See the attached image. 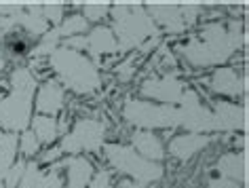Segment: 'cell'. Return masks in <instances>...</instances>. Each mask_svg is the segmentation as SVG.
Segmentation results:
<instances>
[{
	"instance_id": "cell-36",
	"label": "cell",
	"mask_w": 249,
	"mask_h": 188,
	"mask_svg": "<svg viewBox=\"0 0 249 188\" xmlns=\"http://www.w3.org/2000/svg\"><path fill=\"white\" fill-rule=\"evenodd\" d=\"M59 154H61V148L47 150V152L42 154V161H47V163H51V161H57V159H59Z\"/></svg>"
},
{
	"instance_id": "cell-29",
	"label": "cell",
	"mask_w": 249,
	"mask_h": 188,
	"mask_svg": "<svg viewBox=\"0 0 249 188\" xmlns=\"http://www.w3.org/2000/svg\"><path fill=\"white\" fill-rule=\"evenodd\" d=\"M179 11H182V19L186 23V28H188L201 15V4H179Z\"/></svg>"
},
{
	"instance_id": "cell-30",
	"label": "cell",
	"mask_w": 249,
	"mask_h": 188,
	"mask_svg": "<svg viewBox=\"0 0 249 188\" xmlns=\"http://www.w3.org/2000/svg\"><path fill=\"white\" fill-rule=\"evenodd\" d=\"M110 182H112V178H110V173L108 171H97L95 173V178H93L91 182H89V188H110Z\"/></svg>"
},
{
	"instance_id": "cell-6",
	"label": "cell",
	"mask_w": 249,
	"mask_h": 188,
	"mask_svg": "<svg viewBox=\"0 0 249 188\" xmlns=\"http://www.w3.org/2000/svg\"><path fill=\"white\" fill-rule=\"evenodd\" d=\"M124 121L138 129H167L178 127V108L176 106H159L142 99H127L123 108Z\"/></svg>"
},
{
	"instance_id": "cell-25",
	"label": "cell",
	"mask_w": 249,
	"mask_h": 188,
	"mask_svg": "<svg viewBox=\"0 0 249 188\" xmlns=\"http://www.w3.org/2000/svg\"><path fill=\"white\" fill-rule=\"evenodd\" d=\"M38 146H40V142H38V137L34 135V131H23V135H21V140H19V148H21V152L23 154H28V156H32L38 152Z\"/></svg>"
},
{
	"instance_id": "cell-17",
	"label": "cell",
	"mask_w": 249,
	"mask_h": 188,
	"mask_svg": "<svg viewBox=\"0 0 249 188\" xmlns=\"http://www.w3.org/2000/svg\"><path fill=\"white\" fill-rule=\"evenodd\" d=\"M131 142H133V148H138V154L144 156V159H148V161L159 163L165 156L163 142H160L152 131H135Z\"/></svg>"
},
{
	"instance_id": "cell-18",
	"label": "cell",
	"mask_w": 249,
	"mask_h": 188,
	"mask_svg": "<svg viewBox=\"0 0 249 188\" xmlns=\"http://www.w3.org/2000/svg\"><path fill=\"white\" fill-rule=\"evenodd\" d=\"M68 165V188H87L93 175V165L83 156H72L66 161Z\"/></svg>"
},
{
	"instance_id": "cell-39",
	"label": "cell",
	"mask_w": 249,
	"mask_h": 188,
	"mask_svg": "<svg viewBox=\"0 0 249 188\" xmlns=\"http://www.w3.org/2000/svg\"><path fill=\"white\" fill-rule=\"evenodd\" d=\"M4 66H7V64H4V55H2V51H0V72L4 70Z\"/></svg>"
},
{
	"instance_id": "cell-23",
	"label": "cell",
	"mask_w": 249,
	"mask_h": 188,
	"mask_svg": "<svg viewBox=\"0 0 249 188\" xmlns=\"http://www.w3.org/2000/svg\"><path fill=\"white\" fill-rule=\"evenodd\" d=\"M59 32H57V28L55 30H49L47 34H42V40L38 42V45H36V49H34V55H51L55 49L59 47Z\"/></svg>"
},
{
	"instance_id": "cell-33",
	"label": "cell",
	"mask_w": 249,
	"mask_h": 188,
	"mask_svg": "<svg viewBox=\"0 0 249 188\" xmlns=\"http://www.w3.org/2000/svg\"><path fill=\"white\" fill-rule=\"evenodd\" d=\"M211 188H239V182H232L228 178H215L209 182Z\"/></svg>"
},
{
	"instance_id": "cell-14",
	"label": "cell",
	"mask_w": 249,
	"mask_h": 188,
	"mask_svg": "<svg viewBox=\"0 0 249 188\" xmlns=\"http://www.w3.org/2000/svg\"><path fill=\"white\" fill-rule=\"evenodd\" d=\"M64 102H66V93L61 89V85L55 83V80H47L38 89V95H36V110L45 116L47 114L55 116L64 108Z\"/></svg>"
},
{
	"instance_id": "cell-20",
	"label": "cell",
	"mask_w": 249,
	"mask_h": 188,
	"mask_svg": "<svg viewBox=\"0 0 249 188\" xmlns=\"http://www.w3.org/2000/svg\"><path fill=\"white\" fill-rule=\"evenodd\" d=\"M17 154V135L15 133H2L0 135V184L7 178V171L15 163Z\"/></svg>"
},
{
	"instance_id": "cell-4",
	"label": "cell",
	"mask_w": 249,
	"mask_h": 188,
	"mask_svg": "<svg viewBox=\"0 0 249 188\" xmlns=\"http://www.w3.org/2000/svg\"><path fill=\"white\" fill-rule=\"evenodd\" d=\"M110 13L114 17V32L121 51L142 47L148 38L157 36V26L142 4H112Z\"/></svg>"
},
{
	"instance_id": "cell-3",
	"label": "cell",
	"mask_w": 249,
	"mask_h": 188,
	"mask_svg": "<svg viewBox=\"0 0 249 188\" xmlns=\"http://www.w3.org/2000/svg\"><path fill=\"white\" fill-rule=\"evenodd\" d=\"M49 57H51V68L57 74V78L68 89L80 93V95H89V93L99 89V85H102L99 70L85 55L68 47H57Z\"/></svg>"
},
{
	"instance_id": "cell-22",
	"label": "cell",
	"mask_w": 249,
	"mask_h": 188,
	"mask_svg": "<svg viewBox=\"0 0 249 188\" xmlns=\"http://www.w3.org/2000/svg\"><path fill=\"white\" fill-rule=\"evenodd\" d=\"M87 30V19L83 15H70L68 19L61 21V26L57 28L59 36H66V38H72L76 34H83Z\"/></svg>"
},
{
	"instance_id": "cell-27",
	"label": "cell",
	"mask_w": 249,
	"mask_h": 188,
	"mask_svg": "<svg viewBox=\"0 0 249 188\" xmlns=\"http://www.w3.org/2000/svg\"><path fill=\"white\" fill-rule=\"evenodd\" d=\"M23 171H26V163H23V161L13 163V165H11V169L7 171V178H4V182H7V184H4V188H15L17 184H19Z\"/></svg>"
},
{
	"instance_id": "cell-8",
	"label": "cell",
	"mask_w": 249,
	"mask_h": 188,
	"mask_svg": "<svg viewBox=\"0 0 249 188\" xmlns=\"http://www.w3.org/2000/svg\"><path fill=\"white\" fill-rule=\"evenodd\" d=\"M178 125H182L188 131L201 133V131H213V114L209 108H205L195 91H184L178 106Z\"/></svg>"
},
{
	"instance_id": "cell-40",
	"label": "cell",
	"mask_w": 249,
	"mask_h": 188,
	"mask_svg": "<svg viewBox=\"0 0 249 188\" xmlns=\"http://www.w3.org/2000/svg\"><path fill=\"white\" fill-rule=\"evenodd\" d=\"M0 188H4V184H0Z\"/></svg>"
},
{
	"instance_id": "cell-16",
	"label": "cell",
	"mask_w": 249,
	"mask_h": 188,
	"mask_svg": "<svg viewBox=\"0 0 249 188\" xmlns=\"http://www.w3.org/2000/svg\"><path fill=\"white\" fill-rule=\"evenodd\" d=\"M211 140L207 135H201V133H186V135H178L173 137L171 144H169V152L176 156L179 161H188L190 156H195L198 150L205 148Z\"/></svg>"
},
{
	"instance_id": "cell-26",
	"label": "cell",
	"mask_w": 249,
	"mask_h": 188,
	"mask_svg": "<svg viewBox=\"0 0 249 188\" xmlns=\"http://www.w3.org/2000/svg\"><path fill=\"white\" fill-rule=\"evenodd\" d=\"M38 175H40L38 165H36V163H26V171H23L21 180H19V186H15V188H34Z\"/></svg>"
},
{
	"instance_id": "cell-19",
	"label": "cell",
	"mask_w": 249,
	"mask_h": 188,
	"mask_svg": "<svg viewBox=\"0 0 249 188\" xmlns=\"http://www.w3.org/2000/svg\"><path fill=\"white\" fill-rule=\"evenodd\" d=\"M245 169H247L245 167V152L224 154L222 159L217 161V171L232 182H245Z\"/></svg>"
},
{
	"instance_id": "cell-32",
	"label": "cell",
	"mask_w": 249,
	"mask_h": 188,
	"mask_svg": "<svg viewBox=\"0 0 249 188\" xmlns=\"http://www.w3.org/2000/svg\"><path fill=\"white\" fill-rule=\"evenodd\" d=\"M15 19H13V15L11 17H4V15H0V38L2 36H9L11 32H15Z\"/></svg>"
},
{
	"instance_id": "cell-38",
	"label": "cell",
	"mask_w": 249,
	"mask_h": 188,
	"mask_svg": "<svg viewBox=\"0 0 249 188\" xmlns=\"http://www.w3.org/2000/svg\"><path fill=\"white\" fill-rule=\"evenodd\" d=\"M118 188H146L144 184H138V182H131V180H124L118 184Z\"/></svg>"
},
{
	"instance_id": "cell-10",
	"label": "cell",
	"mask_w": 249,
	"mask_h": 188,
	"mask_svg": "<svg viewBox=\"0 0 249 188\" xmlns=\"http://www.w3.org/2000/svg\"><path fill=\"white\" fill-rule=\"evenodd\" d=\"M213 114V131H236L245 129V108L230 102H217L211 110Z\"/></svg>"
},
{
	"instance_id": "cell-37",
	"label": "cell",
	"mask_w": 249,
	"mask_h": 188,
	"mask_svg": "<svg viewBox=\"0 0 249 188\" xmlns=\"http://www.w3.org/2000/svg\"><path fill=\"white\" fill-rule=\"evenodd\" d=\"M57 167H59V163H55V171H53V178H51V184H49V188H61V178H59Z\"/></svg>"
},
{
	"instance_id": "cell-5",
	"label": "cell",
	"mask_w": 249,
	"mask_h": 188,
	"mask_svg": "<svg viewBox=\"0 0 249 188\" xmlns=\"http://www.w3.org/2000/svg\"><path fill=\"white\" fill-rule=\"evenodd\" d=\"M106 159H108V163L114 169L127 173L129 178H133L138 184L146 186V184H150V182H159L163 178V165L140 156L129 146L110 144V146H106Z\"/></svg>"
},
{
	"instance_id": "cell-34",
	"label": "cell",
	"mask_w": 249,
	"mask_h": 188,
	"mask_svg": "<svg viewBox=\"0 0 249 188\" xmlns=\"http://www.w3.org/2000/svg\"><path fill=\"white\" fill-rule=\"evenodd\" d=\"M66 47L72 49V51H76V49H87V36H72V38H68Z\"/></svg>"
},
{
	"instance_id": "cell-12",
	"label": "cell",
	"mask_w": 249,
	"mask_h": 188,
	"mask_svg": "<svg viewBox=\"0 0 249 188\" xmlns=\"http://www.w3.org/2000/svg\"><path fill=\"white\" fill-rule=\"evenodd\" d=\"M209 87L217 95L236 97L245 91V78H239V74L232 68H217L213 76L209 78Z\"/></svg>"
},
{
	"instance_id": "cell-31",
	"label": "cell",
	"mask_w": 249,
	"mask_h": 188,
	"mask_svg": "<svg viewBox=\"0 0 249 188\" xmlns=\"http://www.w3.org/2000/svg\"><path fill=\"white\" fill-rule=\"evenodd\" d=\"M133 72H135V68H133V59H127V61H123V64L116 68V74H118V78H121V80H124V83H127V80L133 76Z\"/></svg>"
},
{
	"instance_id": "cell-24",
	"label": "cell",
	"mask_w": 249,
	"mask_h": 188,
	"mask_svg": "<svg viewBox=\"0 0 249 188\" xmlns=\"http://www.w3.org/2000/svg\"><path fill=\"white\" fill-rule=\"evenodd\" d=\"M83 11H85L83 17L87 21H99V19H104V17L110 13V4H106V2H87V4H83Z\"/></svg>"
},
{
	"instance_id": "cell-9",
	"label": "cell",
	"mask_w": 249,
	"mask_h": 188,
	"mask_svg": "<svg viewBox=\"0 0 249 188\" xmlns=\"http://www.w3.org/2000/svg\"><path fill=\"white\" fill-rule=\"evenodd\" d=\"M140 91L144 97H152V99H159V102H165L171 106V104H179L186 87L178 76L165 74V76H150L148 80H144Z\"/></svg>"
},
{
	"instance_id": "cell-2",
	"label": "cell",
	"mask_w": 249,
	"mask_h": 188,
	"mask_svg": "<svg viewBox=\"0 0 249 188\" xmlns=\"http://www.w3.org/2000/svg\"><path fill=\"white\" fill-rule=\"evenodd\" d=\"M36 78L30 68H15L11 74V91L0 99V125L9 133L26 131L32 121Z\"/></svg>"
},
{
	"instance_id": "cell-7",
	"label": "cell",
	"mask_w": 249,
	"mask_h": 188,
	"mask_svg": "<svg viewBox=\"0 0 249 188\" xmlns=\"http://www.w3.org/2000/svg\"><path fill=\"white\" fill-rule=\"evenodd\" d=\"M104 135H106V125L102 121H95V118H80L70 133L64 135L59 148H61V152H72V154L80 152V150L97 152L104 144Z\"/></svg>"
},
{
	"instance_id": "cell-21",
	"label": "cell",
	"mask_w": 249,
	"mask_h": 188,
	"mask_svg": "<svg viewBox=\"0 0 249 188\" xmlns=\"http://www.w3.org/2000/svg\"><path fill=\"white\" fill-rule=\"evenodd\" d=\"M32 127H34V135L38 137V142L42 144H51L55 137H57V121H55V116H34L32 118Z\"/></svg>"
},
{
	"instance_id": "cell-35",
	"label": "cell",
	"mask_w": 249,
	"mask_h": 188,
	"mask_svg": "<svg viewBox=\"0 0 249 188\" xmlns=\"http://www.w3.org/2000/svg\"><path fill=\"white\" fill-rule=\"evenodd\" d=\"M53 171H55V165L49 169L47 173H40L38 180H36V184H34V188H49V184H51V178H53Z\"/></svg>"
},
{
	"instance_id": "cell-13",
	"label": "cell",
	"mask_w": 249,
	"mask_h": 188,
	"mask_svg": "<svg viewBox=\"0 0 249 188\" xmlns=\"http://www.w3.org/2000/svg\"><path fill=\"white\" fill-rule=\"evenodd\" d=\"M15 26H21L28 34L42 36L49 32V21L42 15V4H23L13 15Z\"/></svg>"
},
{
	"instance_id": "cell-15",
	"label": "cell",
	"mask_w": 249,
	"mask_h": 188,
	"mask_svg": "<svg viewBox=\"0 0 249 188\" xmlns=\"http://www.w3.org/2000/svg\"><path fill=\"white\" fill-rule=\"evenodd\" d=\"M87 49H89L93 57H102V55H112L121 51L114 32L106 26H97L95 30H91V34L87 36Z\"/></svg>"
},
{
	"instance_id": "cell-1",
	"label": "cell",
	"mask_w": 249,
	"mask_h": 188,
	"mask_svg": "<svg viewBox=\"0 0 249 188\" xmlns=\"http://www.w3.org/2000/svg\"><path fill=\"white\" fill-rule=\"evenodd\" d=\"M243 45V26L239 21H209L201 34L192 36L186 45H179V53L188 64L196 68H207L213 64H224L239 51Z\"/></svg>"
},
{
	"instance_id": "cell-11",
	"label": "cell",
	"mask_w": 249,
	"mask_h": 188,
	"mask_svg": "<svg viewBox=\"0 0 249 188\" xmlns=\"http://www.w3.org/2000/svg\"><path fill=\"white\" fill-rule=\"evenodd\" d=\"M148 15L152 17V21H157L159 26H163L167 32L179 34L186 30V23L182 19V11H179V4H148Z\"/></svg>"
},
{
	"instance_id": "cell-28",
	"label": "cell",
	"mask_w": 249,
	"mask_h": 188,
	"mask_svg": "<svg viewBox=\"0 0 249 188\" xmlns=\"http://www.w3.org/2000/svg\"><path fill=\"white\" fill-rule=\"evenodd\" d=\"M42 15H45L47 21L57 23V21H61V15H64V4H59V2H47V4H42Z\"/></svg>"
}]
</instances>
